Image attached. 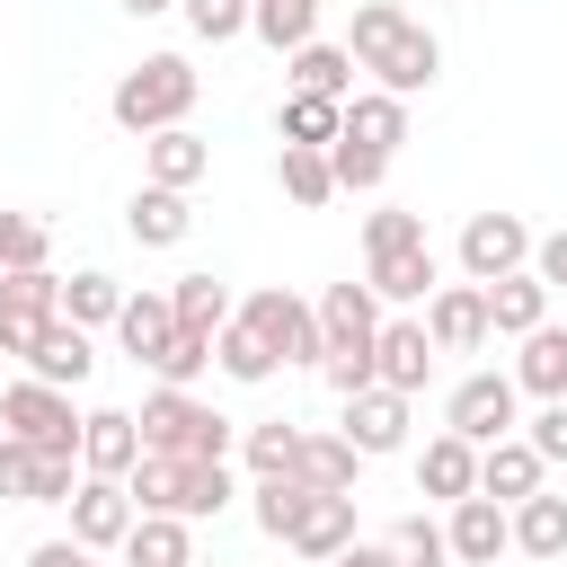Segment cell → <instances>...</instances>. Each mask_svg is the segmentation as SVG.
Instances as JSON below:
<instances>
[{"mask_svg": "<svg viewBox=\"0 0 567 567\" xmlns=\"http://www.w3.org/2000/svg\"><path fill=\"white\" fill-rule=\"evenodd\" d=\"M346 53H354V62L372 71V89H390V97H425V89L443 80V35H434L425 18H408L399 0H354Z\"/></svg>", "mask_w": 567, "mask_h": 567, "instance_id": "cell-1", "label": "cell"}, {"mask_svg": "<svg viewBox=\"0 0 567 567\" xmlns=\"http://www.w3.org/2000/svg\"><path fill=\"white\" fill-rule=\"evenodd\" d=\"M195 97H204V71L186 62V53H142L115 89H106V115L124 124V133H168V124H186L195 115Z\"/></svg>", "mask_w": 567, "mask_h": 567, "instance_id": "cell-2", "label": "cell"}, {"mask_svg": "<svg viewBox=\"0 0 567 567\" xmlns=\"http://www.w3.org/2000/svg\"><path fill=\"white\" fill-rule=\"evenodd\" d=\"M133 416H142V452H177V461H230L239 452V425L213 399H195V390H168L159 381Z\"/></svg>", "mask_w": 567, "mask_h": 567, "instance_id": "cell-3", "label": "cell"}, {"mask_svg": "<svg viewBox=\"0 0 567 567\" xmlns=\"http://www.w3.org/2000/svg\"><path fill=\"white\" fill-rule=\"evenodd\" d=\"M0 434H27L35 452L80 461V408H71V390H53V381H35V372L0 390Z\"/></svg>", "mask_w": 567, "mask_h": 567, "instance_id": "cell-4", "label": "cell"}, {"mask_svg": "<svg viewBox=\"0 0 567 567\" xmlns=\"http://www.w3.org/2000/svg\"><path fill=\"white\" fill-rule=\"evenodd\" d=\"M239 319L275 346V363H319V354H328V337H319V301H301L292 284H257V292L239 301Z\"/></svg>", "mask_w": 567, "mask_h": 567, "instance_id": "cell-5", "label": "cell"}, {"mask_svg": "<svg viewBox=\"0 0 567 567\" xmlns=\"http://www.w3.org/2000/svg\"><path fill=\"white\" fill-rule=\"evenodd\" d=\"M532 239H540V230H532L523 213H470V221H461V275H470V284L523 275V266H532Z\"/></svg>", "mask_w": 567, "mask_h": 567, "instance_id": "cell-6", "label": "cell"}, {"mask_svg": "<svg viewBox=\"0 0 567 567\" xmlns=\"http://www.w3.org/2000/svg\"><path fill=\"white\" fill-rule=\"evenodd\" d=\"M443 425H452V434H470V443L514 434V425H523V390H514V372H470V381H452Z\"/></svg>", "mask_w": 567, "mask_h": 567, "instance_id": "cell-7", "label": "cell"}, {"mask_svg": "<svg viewBox=\"0 0 567 567\" xmlns=\"http://www.w3.org/2000/svg\"><path fill=\"white\" fill-rule=\"evenodd\" d=\"M408 425H416V399L390 390V381H372V390L346 399V425H337V434H346L363 461H390V452H408Z\"/></svg>", "mask_w": 567, "mask_h": 567, "instance_id": "cell-8", "label": "cell"}, {"mask_svg": "<svg viewBox=\"0 0 567 567\" xmlns=\"http://www.w3.org/2000/svg\"><path fill=\"white\" fill-rule=\"evenodd\" d=\"M133 514H142V505H133V487H124V478H97V470H89V478L71 487V540H89L97 558H106V549H124Z\"/></svg>", "mask_w": 567, "mask_h": 567, "instance_id": "cell-9", "label": "cell"}, {"mask_svg": "<svg viewBox=\"0 0 567 567\" xmlns=\"http://www.w3.org/2000/svg\"><path fill=\"white\" fill-rule=\"evenodd\" d=\"M425 337H434V354H478L487 346V284H434V301H425Z\"/></svg>", "mask_w": 567, "mask_h": 567, "instance_id": "cell-10", "label": "cell"}, {"mask_svg": "<svg viewBox=\"0 0 567 567\" xmlns=\"http://www.w3.org/2000/svg\"><path fill=\"white\" fill-rule=\"evenodd\" d=\"M372 372H381L390 390H408V399L434 381V337H425V310H416V319H408V310H399V319H381V337H372Z\"/></svg>", "mask_w": 567, "mask_h": 567, "instance_id": "cell-11", "label": "cell"}, {"mask_svg": "<svg viewBox=\"0 0 567 567\" xmlns=\"http://www.w3.org/2000/svg\"><path fill=\"white\" fill-rule=\"evenodd\" d=\"M540 478H549V461L532 452V434H523V425H514V434H496V443H478V496L523 505V496H540Z\"/></svg>", "mask_w": 567, "mask_h": 567, "instance_id": "cell-12", "label": "cell"}, {"mask_svg": "<svg viewBox=\"0 0 567 567\" xmlns=\"http://www.w3.org/2000/svg\"><path fill=\"white\" fill-rule=\"evenodd\" d=\"M443 532H452V558H461V567H496V558L514 549V505H496V496H461Z\"/></svg>", "mask_w": 567, "mask_h": 567, "instance_id": "cell-13", "label": "cell"}, {"mask_svg": "<svg viewBox=\"0 0 567 567\" xmlns=\"http://www.w3.org/2000/svg\"><path fill=\"white\" fill-rule=\"evenodd\" d=\"M133 461H142V416H133V408H89V416H80V470L124 478Z\"/></svg>", "mask_w": 567, "mask_h": 567, "instance_id": "cell-14", "label": "cell"}, {"mask_svg": "<svg viewBox=\"0 0 567 567\" xmlns=\"http://www.w3.org/2000/svg\"><path fill=\"white\" fill-rule=\"evenodd\" d=\"M416 496H443V505H461V496H478V443L470 434H425V452H416Z\"/></svg>", "mask_w": 567, "mask_h": 567, "instance_id": "cell-15", "label": "cell"}, {"mask_svg": "<svg viewBox=\"0 0 567 567\" xmlns=\"http://www.w3.org/2000/svg\"><path fill=\"white\" fill-rule=\"evenodd\" d=\"M142 177H151V186H186V195H195V186L213 177V142H204V133H186V124H168V133H151V142H142Z\"/></svg>", "mask_w": 567, "mask_h": 567, "instance_id": "cell-16", "label": "cell"}, {"mask_svg": "<svg viewBox=\"0 0 567 567\" xmlns=\"http://www.w3.org/2000/svg\"><path fill=\"white\" fill-rule=\"evenodd\" d=\"M124 230L142 239V248H177L186 230H195V204H186V186H133V204H124Z\"/></svg>", "mask_w": 567, "mask_h": 567, "instance_id": "cell-17", "label": "cell"}, {"mask_svg": "<svg viewBox=\"0 0 567 567\" xmlns=\"http://www.w3.org/2000/svg\"><path fill=\"white\" fill-rule=\"evenodd\" d=\"M363 284H372L381 301H399V310H416V301H434V284H443V266H434V248L416 239V248H390V257H363Z\"/></svg>", "mask_w": 567, "mask_h": 567, "instance_id": "cell-18", "label": "cell"}, {"mask_svg": "<svg viewBox=\"0 0 567 567\" xmlns=\"http://www.w3.org/2000/svg\"><path fill=\"white\" fill-rule=\"evenodd\" d=\"M27 372H35V381H53V390H80V381L97 372L89 328H80V319H44V337H35V354H27Z\"/></svg>", "mask_w": 567, "mask_h": 567, "instance_id": "cell-19", "label": "cell"}, {"mask_svg": "<svg viewBox=\"0 0 567 567\" xmlns=\"http://www.w3.org/2000/svg\"><path fill=\"white\" fill-rule=\"evenodd\" d=\"M354 71H363V62H354L346 44H328V35H310L301 53H284V80H292V89H310V97H337V106L354 97Z\"/></svg>", "mask_w": 567, "mask_h": 567, "instance_id": "cell-20", "label": "cell"}, {"mask_svg": "<svg viewBox=\"0 0 567 567\" xmlns=\"http://www.w3.org/2000/svg\"><path fill=\"white\" fill-rule=\"evenodd\" d=\"M549 319V284L523 266V275H496L487 284V337H532Z\"/></svg>", "mask_w": 567, "mask_h": 567, "instance_id": "cell-21", "label": "cell"}, {"mask_svg": "<svg viewBox=\"0 0 567 567\" xmlns=\"http://www.w3.org/2000/svg\"><path fill=\"white\" fill-rule=\"evenodd\" d=\"M124 487H133L142 514H186V496H195V461H177V452H142V461L124 470Z\"/></svg>", "mask_w": 567, "mask_h": 567, "instance_id": "cell-22", "label": "cell"}, {"mask_svg": "<svg viewBox=\"0 0 567 567\" xmlns=\"http://www.w3.org/2000/svg\"><path fill=\"white\" fill-rule=\"evenodd\" d=\"M115 337H124V354H133V363H159V346L177 337V301H168V292H124Z\"/></svg>", "mask_w": 567, "mask_h": 567, "instance_id": "cell-23", "label": "cell"}, {"mask_svg": "<svg viewBox=\"0 0 567 567\" xmlns=\"http://www.w3.org/2000/svg\"><path fill=\"white\" fill-rule=\"evenodd\" d=\"M319 337H328V346L381 337V292H372V284H328V292H319Z\"/></svg>", "mask_w": 567, "mask_h": 567, "instance_id": "cell-24", "label": "cell"}, {"mask_svg": "<svg viewBox=\"0 0 567 567\" xmlns=\"http://www.w3.org/2000/svg\"><path fill=\"white\" fill-rule=\"evenodd\" d=\"M284 549H292V558H310V567H319V558H337V549H354V496H328V487H319V496H310V514H301V532H292Z\"/></svg>", "mask_w": 567, "mask_h": 567, "instance_id": "cell-25", "label": "cell"}, {"mask_svg": "<svg viewBox=\"0 0 567 567\" xmlns=\"http://www.w3.org/2000/svg\"><path fill=\"white\" fill-rule=\"evenodd\" d=\"M124 567H195V540H186V514H133V532H124V549H115Z\"/></svg>", "mask_w": 567, "mask_h": 567, "instance_id": "cell-26", "label": "cell"}, {"mask_svg": "<svg viewBox=\"0 0 567 567\" xmlns=\"http://www.w3.org/2000/svg\"><path fill=\"white\" fill-rule=\"evenodd\" d=\"M523 354H514V390H532V399H567V328H532V337H514Z\"/></svg>", "mask_w": 567, "mask_h": 567, "instance_id": "cell-27", "label": "cell"}, {"mask_svg": "<svg viewBox=\"0 0 567 567\" xmlns=\"http://www.w3.org/2000/svg\"><path fill=\"white\" fill-rule=\"evenodd\" d=\"M292 478H301V487H328V496H354V478H363V452H354L346 434H301V461H292Z\"/></svg>", "mask_w": 567, "mask_h": 567, "instance_id": "cell-28", "label": "cell"}, {"mask_svg": "<svg viewBox=\"0 0 567 567\" xmlns=\"http://www.w3.org/2000/svg\"><path fill=\"white\" fill-rule=\"evenodd\" d=\"M301 434H310V425H292V416L239 425V461H248V478H292V461H301Z\"/></svg>", "mask_w": 567, "mask_h": 567, "instance_id": "cell-29", "label": "cell"}, {"mask_svg": "<svg viewBox=\"0 0 567 567\" xmlns=\"http://www.w3.org/2000/svg\"><path fill=\"white\" fill-rule=\"evenodd\" d=\"M248 35L266 53H301L319 35V0H248Z\"/></svg>", "mask_w": 567, "mask_h": 567, "instance_id": "cell-30", "label": "cell"}, {"mask_svg": "<svg viewBox=\"0 0 567 567\" xmlns=\"http://www.w3.org/2000/svg\"><path fill=\"white\" fill-rule=\"evenodd\" d=\"M346 133L372 142V151H399V142H408V97H390V89H354V97H346Z\"/></svg>", "mask_w": 567, "mask_h": 567, "instance_id": "cell-31", "label": "cell"}, {"mask_svg": "<svg viewBox=\"0 0 567 567\" xmlns=\"http://www.w3.org/2000/svg\"><path fill=\"white\" fill-rule=\"evenodd\" d=\"M275 186H284L301 213H319V204L337 195V168H328V151H319V142H284V159H275Z\"/></svg>", "mask_w": 567, "mask_h": 567, "instance_id": "cell-32", "label": "cell"}, {"mask_svg": "<svg viewBox=\"0 0 567 567\" xmlns=\"http://www.w3.org/2000/svg\"><path fill=\"white\" fill-rule=\"evenodd\" d=\"M213 363H221L230 381H248V390L284 372V363H275V346H266V337H257V328H248L239 310H230V328H213Z\"/></svg>", "mask_w": 567, "mask_h": 567, "instance_id": "cell-33", "label": "cell"}, {"mask_svg": "<svg viewBox=\"0 0 567 567\" xmlns=\"http://www.w3.org/2000/svg\"><path fill=\"white\" fill-rule=\"evenodd\" d=\"M514 549L523 558H567V496H549V487L523 496L514 505Z\"/></svg>", "mask_w": 567, "mask_h": 567, "instance_id": "cell-34", "label": "cell"}, {"mask_svg": "<svg viewBox=\"0 0 567 567\" xmlns=\"http://www.w3.org/2000/svg\"><path fill=\"white\" fill-rule=\"evenodd\" d=\"M310 496H319V487H301V478H257V487H248V514H257L266 540H292L301 514H310Z\"/></svg>", "mask_w": 567, "mask_h": 567, "instance_id": "cell-35", "label": "cell"}, {"mask_svg": "<svg viewBox=\"0 0 567 567\" xmlns=\"http://www.w3.org/2000/svg\"><path fill=\"white\" fill-rule=\"evenodd\" d=\"M275 133H284V142H319V151H328V142L346 133V106H337V97H310V89H292V97L275 106Z\"/></svg>", "mask_w": 567, "mask_h": 567, "instance_id": "cell-36", "label": "cell"}, {"mask_svg": "<svg viewBox=\"0 0 567 567\" xmlns=\"http://www.w3.org/2000/svg\"><path fill=\"white\" fill-rule=\"evenodd\" d=\"M115 310H124V284H115L106 266H80V275L62 284V319H80V328H115Z\"/></svg>", "mask_w": 567, "mask_h": 567, "instance_id": "cell-37", "label": "cell"}, {"mask_svg": "<svg viewBox=\"0 0 567 567\" xmlns=\"http://www.w3.org/2000/svg\"><path fill=\"white\" fill-rule=\"evenodd\" d=\"M381 540H390V567H452V532L434 514H399Z\"/></svg>", "mask_w": 567, "mask_h": 567, "instance_id": "cell-38", "label": "cell"}, {"mask_svg": "<svg viewBox=\"0 0 567 567\" xmlns=\"http://www.w3.org/2000/svg\"><path fill=\"white\" fill-rule=\"evenodd\" d=\"M328 168H337V195H381V177H390V151H372V142L337 133V142H328Z\"/></svg>", "mask_w": 567, "mask_h": 567, "instance_id": "cell-39", "label": "cell"}, {"mask_svg": "<svg viewBox=\"0 0 567 567\" xmlns=\"http://www.w3.org/2000/svg\"><path fill=\"white\" fill-rule=\"evenodd\" d=\"M168 301H177V328H230V284L221 275H177Z\"/></svg>", "mask_w": 567, "mask_h": 567, "instance_id": "cell-40", "label": "cell"}, {"mask_svg": "<svg viewBox=\"0 0 567 567\" xmlns=\"http://www.w3.org/2000/svg\"><path fill=\"white\" fill-rule=\"evenodd\" d=\"M53 257V230L35 221V213H9L0 221V275H27V266H44Z\"/></svg>", "mask_w": 567, "mask_h": 567, "instance_id": "cell-41", "label": "cell"}, {"mask_svg": "<svg viewBox=\"0 0 567 567\" xmlns=\"http://www.w3.org/2000/svg\"><path fill=\"white\" fill-rule=\"evenodd\" d=\"M204 363H213V328H177V337L159 346V363H151V372H159L168 390H195V372H204Z\"/></svg>", "mask_w": 567, "mask_h": 567, "instance_id": "cell-42", "label": "cell"}, {"mask_svg": "<svg viewBox=\"0 0 567 567\" xmlns=\"http://www.w3.org/2000/svg\"><path fill=\"white\" fill-rule=\"evenodd\" d=\"M416 239H425V213H408V204L363 213V257H390V248H416Z\"/></svg>", "mask_w": 567, "mask_h": 567, "instance_id": "cell-43", "label": "cell"}, {"mask_svg": "<svg viewBox=\"0 0 567 567\" xmlns=\"http://www.w3.org/2000/svg\"><path fill=\"white\" fill-rule=\"evenodd\" d=\"M177 18L195 27V44H230V35H248V0H177Z\"/></svg>", "mask_w": 567, "mask_h": 567, "instance_id": "cell-44", "label": "cell"}, {"mask_svg": "<svg viewBox=\"0 0 567 567\" xmlns=\"http://www.w3.org/2000/svg\"><path fill=\"white\" fill-rule=\"evenodd\" d=\"M319 381H328L337 399L372 390V381H381V372H372V337H363V346H328V354H319Z\"/></svg>", "mask_w": 567, "mask_h": 567, "instance_id": "cell-45", "label": "cell"}, {"mask_svg": "<svg viewBox=\"0 0 567 567\" xmlns=\"http://www.w3.org/2000/svg\"><path fill=\"white\" fill-rule=\"evenodd\" d=\"M35 470H44V452L27 434H0V496L9 505H35Z\"/></svg>", "mask_w": 567, "mask_h": 567, "instance_id": "cell-46", "label": "cell"}, {"mask_svg": "<svg viewBox=\"0 0 567 567\" xmlns=\"http://www.w3.org/2000/svg\"><path fill=\"white\" fill-rule=\"evenodd\" d=\"M230 496H239L230 461H195V496H186V523H213V514H230Z\"/></svg>", "mask_w": 567, "mask_h": 567, "instance_id": "cell-47", "label": "cell"}, {"mask_svg": "<svg viewBox=\"0 0 567 567\" xmlns=\"http://www.w3.org/2000/svg\"><path fill=\"white\" fill-rule=\"evenodd\" d=\"M523 434H532V452H540L549 470H567V399H540V416H532Z\"/></svg>", "mask_w": 567, "mask_h": 567, "instance_id": "cell-48", "label": "cell"}, {"mask_svg": "<svg viewBox=\"0 0 567 567\" xmlns=\"http://www.w3.org/2000/svg\"><path fill=\"white\" fill-rule=\"evenodd\" d=\"M532 275H540V284H549V292H567V221H558V230H540V239H532Z\"/></svg>", "mask_w": 567, "mask_h": 567, "instance_id": "cell-49", "label": "cell"}, {"mask_svg": "<svg viewBox=\"0 0 567 567\" xmlns=\"http://www.w3.org/2000/svg\"><path fill=\"white\" fill-rule=\"evenodd\" d=\"M27 567H97V549H89V540H35Z\"/></svg>", "mask_w": 567, "mask_h": 567, "instance_id": "cell-50", "label": "cell"}, {"mask_svg": "<svg viewBox=\"0 0 567 567\" xmlns=\"http://www.w3.org/2000/svg\"><path fill=\"white\" fill-rule=\"evenodd\" d=\"M319 567H390V540H354V549H337V558H319Z\"/></svg>", "mask_w": 567, "mask_h": 567, "instance_id": "cell-51", "label": "cell"}, {"mask_svg": "<svg viewBox=\"0 0 567 567\" xmlns=\"http://www.w3.org/2000/svg\"><path fill=\"white\" fill-rule=\"evenodd\" d=\"M115 9H124V18H168L177 0H115Z\"/></svg>", "mask_w": 567, "mask_h": 567, "instance_id": "cell-52", "label": "cell"}, {"mask_svg": "<svg viewBox=\"0 0 567 567\" xmlns=\"http://www.w3.org/2000/svg\"><path fill=\"white\" fill-rule=\"evenodd\" d=\"M0 221H9V213H0Z\"/></svg>", "mask_w": 567, "mask_h": 567, "instance_id": "cell-53", "label": "cell"}]
</instances>
